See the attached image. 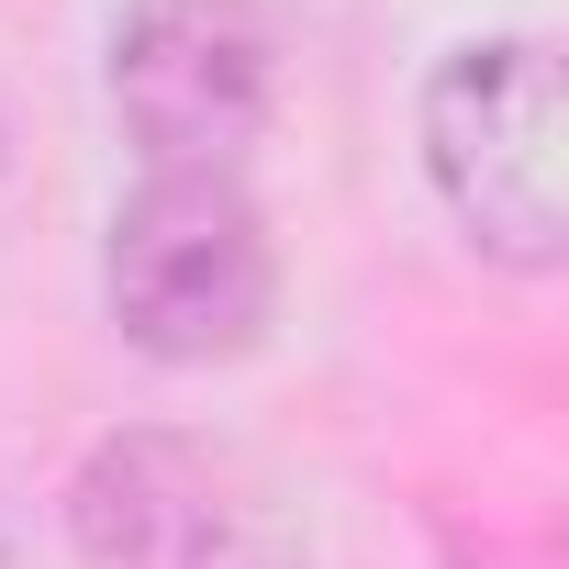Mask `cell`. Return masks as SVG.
<instances>
[{
    "label": "cell",
    "mask_w": 569,
    "mask_h": 569,
    "mask_svg": "<svg viewBox=\"0 0 569 569\" xmlns=\"http://www.w3.org/2000/svg\"><path fill=\"white\" fill-rule=\"evenodd\" d=\"M425 179L525 279L569 257V68L547 34H469L425 79Z\"/></svg>",
    "instance_id": "obj_1"
},
{
    "label": "cell",
    "mask_w": 569,
    "mask_h": 569,
    "mask_svg": "<svg viewBox=\"0 0 569 569\" xmlns=\"http://www.w3.org/2000/svg\"><path fill=\"white\" fill-rule=\"evenodd\" d=\"M101 302L123 347L157 369H223L279 313V246L234 168H146V190L112 212Z\"/></svg>",
    "instance_id": "obj_2"
},
{
    "label": "cell",
    "mask_w": 569,
    "mask_h": 569,
    "mask_svg": "<svg viewBox=\"0 0 569 569\" xmlns=\"http://www.w3.org/2000/svg\"><path fill=\"white\" fill-rule=\"evenodd\" d=\"M68 536L90 569H302L268 469L179 425L101 436L68 480Z\"/></svg>",
    "instance_id": "obj_3"
},
{
    "label": "cell",
    "mask_w": 569,
    "mask_h": 569,
    "mask_svg": "<svg viewBox=\"0 0 569 569\" xmlns=\"http://www.w3.org/2000/svg\"><path fill=\"white\" fill-rule=\"evenodd\" d=\"M279 101V23L257 0H134L112 23V112L146 168H234Z\"/></svg>",
    "instance_id": "obj_4"
}]
</instances>
